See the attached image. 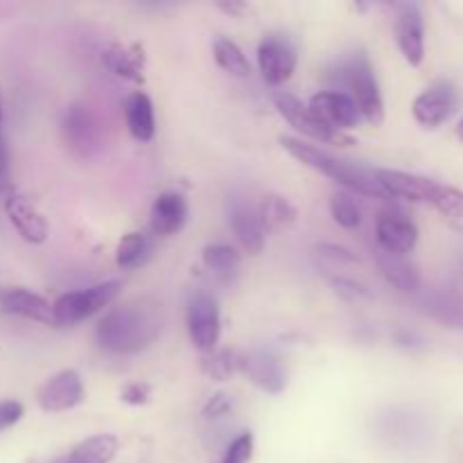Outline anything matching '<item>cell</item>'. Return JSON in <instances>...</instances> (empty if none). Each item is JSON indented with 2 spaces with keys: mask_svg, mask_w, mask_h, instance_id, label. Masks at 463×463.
I'll list each match as a JSON object with an SVG mask.
<instances>
[{
  "mask_svg": "<svg viewBox=\"0 0 463 463\" xmlns=\"http://www.w3.org/2000/svg\"><path fill=\"white\" fill-rule=\"evenodd\" d=\"M163 330V306L154 297H138L111 307L98 324L95 337L113 355H136L152 346Z\"/></svg>",
  "mask_w": 463,
  "mask_h": 463,
  "instance_id": "obj_1",
  "label": "cell"
},
{
  "mask_svg": "<svg viewBox=\"0 0 463 463\" xmlns=\"http://www.w3.org/2000/svg\"><path fill=\"white\" fill-rule=\"evenodd\" d=\"M279 143L280 147H283L289 156L297 158L298 163H303V165L310 167V170L319 172V175L328 176V179L337 181L339 185H344V188L351 190V193L375 199L387 197V194L383 193V188L378 185V181H375V172L366 170V167L362 165H355V163L330 156L324 149L303 143V140L298 138H292V136H280Z\"/></svg>",
  "mask_w": 463,
  "mask_h": 463,
  "instance_id": "obj_2",
  "label": "cell"
},
{
  "mask_svg": "<svg viewBox=\"0 0 463 463\" xmlns=\"http://www.w3.org/2000/svg\"><path fill=\"white\" fill-rule=\"evenodd\" d=\"M375 181L387 197L430 203L450 220L463 217V190L459 188L402 170H375Z\"/></svg>",
  "mask_w": 463,
  "mask_h": 463,
  "instance_id": "obj_3",
  "label": "cell"
},
{
  "mask_svg": "<svg viewBox=\"0 0 463 463\" xmlns=\"http://www.w3.org/2000/svg\"><path fill=\"white\" fill-rule=\"evenodd\" d=\"M344 84L348 89V98L355 102L362 120L369 125L380 127L384 122V99L380 93L378 77H375L373 66L364 54H357L351 61L344 63L342 68Z\"/></svg>",
  "mask_w": 463,
  "mask_h": 463,
  "instance_id": "obj_4",
  "label": "cell"
},
{
  "mask_svg": "<svg viewBox=\"0 0 463 463\" xmlns=\"http://www.w3.org/2000/svg\"><path fill=\"white\" fill-rule=\"evenodd\" d=\"M122 283L120 280H107V283L90 285L86 289H77V292H66L52 303L54 315V328H66V326H77L81 321L90 319L111 306L120 294Z\"/></svg>",
  "mask_w": 463,
  "mask_h": 463,
  "instance_id": "obj_5",
  "label": "cell"
},
{
  "mask_svg": "<svg viewBox=\"0 0 463 463\" xmlns=\"http://www.w3.org/2000/svg\"><path fill=\"white\" fill-rule=\"evenodd\" d=\"M274 104L279 109L280 116L298 131V134L307 136V138L317 140V143H330V145H353V138H348L342 131H335L326 127L315 113L310 111L307 104H303L297 95L292 93H280L274 95Z\"/></svg>",
  "mask_w": 463,
  "mask_h": 463,
  "instance_id": "obj_6",
  "label": "cell"
},
{
  "mask_svg": "<svg viewBox=\"0 0 463 463\" xmlns=\"http://www.w3.org/2000/svg\"><path fill=\"white\" fill-rule=\"evenodd\" d=\"M61 136L66 147L80 158H90L102 145L98 120L84 104H71L63 109Z\"/></svg>",
  "mask_w": 463,
  "mask_h": 463,
  "instance_id": "obj_7",
  "label": "cell"
},
{
  "mask_svg": "<svg viewBox=\"0 0 463 463\" xmlns=\"http://www.w3.org/2000/svg\"><path fill=\"white\" fill-rule=\"evenodd\" d=\"M188 333L190 342L202 353L217 351L222 335L220 306L211 294H194L188 303Z\"/></svg>",
  "mask_w": 463,
  "mask_h": 463,
  "instance_id": "obj_8",
  "label": "cell"
},
{
  "mask_svg": "<svg viewBox=\"0 0 463 463\" xmlns=\"http://www.w3.org/2000/svg\"><path fill=\"white\" fill-rule=\"evenodd\" d=\"M240 371L249 378L253 387L260 392L279 396L288 387V371L280 357L269 348H253L240 355Z\"/></svg>",
  "mask_w": 463,
  "mask_h": 463,
  "instance_id": "obj_9",
  "label": "cell"
},
{
  "mask_svg": "<svg viewBox=\"0 0 463 463\" xmlns=\"http://www.w3.org/2000/svg\"><path fill=\"white\" fill-rule=\"evenodd\" d=\"M258 66L262 80L269 86H280L294 75L297 68V48L283 34H269L258 45Z\"/></svg>",
  "mask_w": 463,
  "mask_h": 463,
  "instance_id": "obj_10",
  "label": "cell"
},
{
  "mask_svg": "<svg viewBox=\"0 0 463 463\" xmlns=\"http://www.w3.org/2000/svg\"><path fill=\"white\" fill-rule=\"evenodd\" d=\"M457 104H459V98H457L455 86L450 81H437L414 99L411 113L420 127L437 129L443 122L450 120L452 113L457 111Z\"/></svg>",
  "mask_w": 463,
  "mask_h": 463,
  "instance_id": "obj_11",
  "label": "cell"
},
{
  "mask_svg": "<svg viewBox=\"0 0 463 463\" xmlns=\"http://www.w3.org/2000/svg\"><path fill=\"white\" fill-rule=\"evenodd\" d=\"M36 402L48 414H61L71 411L84 402V383L80 373L72 369L59 371L50 380H45L43 387L36 393Z\"/></svg>",
  "mask_w": 463,
  "mask_h": 463,
  "instance_id": "obj_12",
  "label": "cell"
},
{
  "mask_svg": "<svg viewBox=\"0 0 463 463\" xmlns=\"http://www.w3.org/2000/svg\"><path fill=\"white\" fill-rule=\"evenodd\" d=\"M396 41L405 61L411 68H419L425 59V21L416 3L396 7Z\"/></svg>",
  "mask_w": 463,
  "mask_h": 463,
  "instance_id": "obj_13",
  "label": "cell"
},
{
  "mask_svg": "<svg viewBox=\"0 0 463 463\" xmlns=\"http://www.w3.org/2000/svg\"><path fill=\"white\" fill-rule=\"evenodd\" d=\"M416 307L446 328L463 330V294L448 288H420L414 294Z\"/></svg>",
  "mask_w": 463,
  "mask_h": 463,
  "instance_id": "obj_14",
  "label": "cell"
},
{
  "mask_svg": "<svg viewBox=\"0 0 463 463\" xmlns=\"http://www.w3.org/2000/svg\"><path fill=\"white\" fill-rule=\"evenodd\" d=\"M307 107L326 127L342 131V134H346L348 129H355L362 122L355 102L342 90H321L310 99Z\"/></svg>",
  "mask_w": 463,
  "mask_h": 463,
  "instance_id": "obj_15",
  "label": "cell"
},
{
  "mask_svg": "<svg viewBox=\"0 0 463 463\" xmlns=\"http://www.w3.org/2000/svg\"><path fill=\"white\" fill-rule=\"evenodd\" d=\"M5 213H7L9 222H12L14 229L18 231V235L25 242L43 244L48 240V222H45V217L36 211V206L25 194L16 193V190H9L5 194Z\"/></svg>",
  "mask_w": 463,
  "mask_h": 463,
  "instance_id": "obj_16",
  "label": "cell"
},
{
  "mask_svg": "<svg viewBox=\"0 0 463 463\" xmlns=\"http://www.w3.org/2000/svg\"><path fill=\"white\" fill-rule=\"evenodd\" d=\"M229 224L244 251H249L251 256L262 253L267 244V231L262 226L256 206H251L244 199L233 197L229 202Z\"/></svg>",
  "mask_w": 463,
  "mask_h": 463,
  "instance_id": "obj_17",
  "label": "cell"
},
{
  "mask_svg": "<svg viewBox=\"0 0 463 463\" xmlns=\"http://www.w3.org/2000/svg\"><path fill=\"white\" fill-rule=\"evenodd\" d=\"M375 238H378L380 251L393 253V256H407L419 242V229L411 220L398 213H383L375 224Z\"/></svg>",
  "mask_w": 463,
  "mask_h": 463,
  "instance_id": "obj_18",
  "label": "cell"
},
{
  "mask_svg": "<svg viewBox=\"0 0 463 463\" xmlns=\"http://www.w3.org/2000/svg\"><path fill=\"white\" fill-rule=\"evenodd\" d=\"M0 312L9 317L36 321L43 326H54L52 303L41 294L30 292L25 288H9L0 292Z\"/></svg>",
  "mask_w": 463,
  "mask_h": 463,
  "instance_id": "obj_19",
  "label": "cell"
},
{
  "mask_svg": "<svg viewBox=\"0 0 463 463\" xmlns=\"http://www.w3.org/2000/svg\"><path fill=\"white\" fill-rule=\"evenodd\" d=\"M188 222V202L179 193H163L154 199L152 213H149V226L154 235L170 238L176 235Z\"/></svg>",
  "mask_w": 463,
  "mask_h": 463,
  "instance_id": "obj_20",
  "label": "cell"
},
{
  "mask_svg": "<svg viewBox=\"0 0 463 463\" xmlns=\"http://www.w3.org/2000/svg\"><path fill=\"white\" fill-rule=\"evenodd\" d=\"M102 61L109 71L120 80L131 84H145V50L140 43H111L102 54Z\"/></svg>",
  "mask_w": 463,
  "mask_h": 463,
  "instance_id": "obj_21",
  "label": "cell"
},
{
  "mask_svg": "<svg viewBox=\"0 0 463 463\" xmlns=\"http://www.w3.org/2000/svg\"><path fill=\"white\" fill-rule=\"evenodd\" d=\"M125 120L127 129L140 143H149L156 134V118H154V104L147 93L136 90L125 99Z\"/></svg>",
  "mask_w": 463,
  "mask_h": 463,
  "instance_id": "obj_22",
  "label": "cell"
},
{
  "mask_svg": "<svg viewBox=\"0 0 463 463\" xmlns=\"http://www.w3.org/2000/svg\"><path fill=\"white\" fill-rule=\"evenodd\" d=\"M378 269L383 274V279L392 288H396L398 292L416 294L423 288L420 285V274L405 256H393V253L378 251Z\"/></svg>",
  "mask_w": 463,
  "mask_h": 463,
  "instance_id": "obj_23",
  "label": "cell"
},
{
  "mask_svg": "<svg viewBox=\"0 0 463 463\" xmlns=\"http://www.w3.org/2000/svg\"><path fill=\"white\" fill-rule=\"evenodd\" d=\"M118 439L113 434H95L77 443L72 450L52 463H111L118 455Z\"/></svg>",
  "mask_w": 463,
  "mask_h": 463,
  "instance_id": "obj_24",
  "label": "cell"
},
{
  "mask_svg": "<svg viewBox=\"0 0 463 463\" xmlns=\"http://www.w3.org/2000/svg\"><path fill=\"white\" fill-rule=\"evenodd\" d=\"M152 240L140 233V231H131V233L122 235V240L118 242L116 262L120 269H136V267H143L152 258Z\"/></svg>",
  "mask_w": 463,
  "mask_h": 463,
  "instance_id": "obj_25",
  "label": "cell"
},
{
  "mask_svg": "<svg viewBox=\"0 0 463 463\" xmlns=\"http://www.w3.org/2000/svg\"><path fill=\"white\" fill-rule=\"evenodd\" d=\"M258 215H260L262 226L265 231H280V229H288L297 222V208L292 206V202L280 194H267L262 199V203L258 206Z\"/></svg>",
  "mask_w": 463,
  "mask_h": 463,
  "instance_id": "obj_26",
  "label": "cell"
},
{
  "mask_svg": "<svg viewBox=\"0 0 463 463\" xmlns=\"http://www.w3.org/2000/svg\"><path fill=\"white\" fill-rule=\"evenodd\" d=\"M213 52H215L217 66L224 72H229V75L249 77V72H251V63H249L247 54L242 52V48L235 41L220 36L215 45H213Z\"/></svg>",
  "mask_w": 463,
  "mask_h": 463,
  "instance_id": "obj_27",
  "label": "cell"
},
{
  "mask_svg": "<svg viewBox=\"0 0 463 463\" xmlns=\"http://www.w3.org/2000/svg\"><path fill=\"white\" fill-rule=\"evenodd\" d=\"M240 262H242V258L229 244H208L203 249V265L222 279H231L233 274H238Z\"/></svg>",
  "mask_w": 463,
  "mask_h": 463,
  "instance_id": "obj_28",
  "label": "cell"
},
{
  "mask_svg": "<svg viewBox=\"0 0 463 463\" xmlns=\"http://www.w3.org/2000/svg\"><path fill=\"white\" fill-rule=\"evenodd\" d=\"M330 215L342 229H357L362 224V208L348 193L339 190L330 197Z\"/></svg>",
  "mask_w": 463,
  "mask_h": 463,
  "instance_id": "obj_29",
  "label": "cell"
},
{
  "mask_svg": "<svg viewBox=\"0 0 463 463\" xmlns=\"http://www.w3.org/2000/svg\"><path fill=\"white\" fill-rule=\"evenodd\" d=\"M240 369V355L233 351H213L203 360V373L211 380L224 383L229 380L235 371Z\"/></svg>",
  "mask_w": 463,
  "mask_h": 463,
  "instance_id": "obj_30",
  "label": "cell"
},
{
  "mask_svg": "<svg viewBox=\"0 0 463 463\" xmlns=\"http://www.w3.org/2000/svg\"><path fill=\"white\" fill-rule=\"evenodd\" d=\"M253 455V434L244 432L238 439H233V443L226 450L222 463H247Z\"/></svg>",
  "mask_w": 463,
  "mask_h": 463,
  "instance_id": "obj_31",
  "label": "cell"
},
{
  "mask_svg": "<svg viewBox=\"0 0 463 463\" xmlns=\"http://www.w3.org/2000/svg\"><path fill=\"white\" fill-rule=\"evenodd\" d=\"M120 401L127 402V405H131V407L149 405V401H152V387H149L147 383L127 384L120 393Z\"/></svg>",
  "mask_w": 463,
  "mask_h": 463,
  "instance_id": "obj_32",
  "label": "cell"
},
{
  "mask_svg": "<svg viewBox=\"0 0 463 463\" xmlns=\"http://www.w3.org/2000/svg\"><path fill=\"white\" fill-rule=\"evenodd\" d=\"M23 414H25V407H23L18 401L0 402V432L14 428V425L23 419Z\"/></svg>",
  "mask_w": 463,
  "mask_h": 463,
  "instance_id": "obj_33",
  "label": "cell"
},
{
  "mask_svg": "<svg viewBox=\"0 0 463 463\" xmlns=\"http://www.w3.org/2000/svg\"><path fill=\"white\" fill-rule=\"evenodd\" d=\"M231 407H233L231 396H226V393H217V396H213L211 401L206 402V407H203V419L208 420L224 419V416H229Z\"/></svg>",
  "mask_w": 463,
  "mask_h": 463,
  "instance_id": "obj_34",
  "label": "cell"
},
{
  "mask_svg": "<svg viewBox=\"0 0 463 463\" xmlns=\"http://www.w3.org/2000/svg\"><path fill=\"white\" fill-rule=\"evenodd\" d=\"M319 253L321 258L330 260L333 265H355L357 262L355 253L344 247H337V244H324V247H319Z\"/></svg>",
  "mask_w": 463,
  "mask_h": 463,
  "instance_id": "obj_35",
  "label": "cell"
},
{
  "mask_svg": "<svg viewBox=\"0 0 463 463\" xmlns=\"http://www.w3.org/2000/svg\"><path fill=\"white\" fill-rule=\"evenodd\" d=\"M12 190V175H9V147L0 131V194H7Z\"/></svg>",
  "mask_w": 463,
  "mask_h": 463,
  "instance_id": "obj_36",
  "label": "cell"
},
{
  "mask_svg": "<svg viewBox=\"0 0 463 463\" xmlns=\"http://www.w3.org/2000/svg\"><path fill=\"white\" fill-rule=\"evenodd\" d=\"M333 285L337 288V292L342 294V297H351V298H371L373 297L366 285L355 283V280H351V279H335Z\"/></svg>",
  "mask_w": 463,
  "mask_h": 463,
  "instance_id": "obj_37",
  "label": "cell"
},
{
  "mask_svg": "<svg viewBox=\"0 0 463 463\" xmlns=\"http://www.w3.org/2000/svg\"><path fill=\"white\" fill-rule=\"evenodd\" d=\"M398 342H401V346H419L420 339L416 337V335H410V333H401L398 335Z\"/></svg>",
  "mask_w": 463,
  "mask_h": 463,
  "instance_id": "obj_38",
  "label": "cell"
},
{
  "mask_svg": "<svg viewBox=\"0 0 463 463\" xmlns=\"http://www.w3.org/2000/svg\"><path fill=\"white\" fill-rule=\"evenodd\" d=\"M220 9H224V12L229 14H240L244 9L242 3H220Z\"/></svg>",
  "mask_w": 463,
  "mask_h": 463,
  "instance_id": "obj_39",
  "label": "cell"
},
{
  "mask_svg": "<svg viewBox=\"0 0 463 463\" xmlns=\"http://www.w3.org/2000/svg\"><path fill=\"white\" fill-rule=\"evenodd\" d=\"M457 138H459V140H463V118H461V120L459 122H457Z\"/></svg>",
  "mask_w": 463,
  "mask_h": 463,
  "instance_id": "obj_40",
  "label": "cell"
},
{
  "mask_svg": "<svg viewBox=\"0 0 463 463\" xmlns=\"http://www.w3.org/2000/svg\"><path fill=\"white\" fill-rule=\"evenodd\" d=\"M0 125H3V107H0Z\"/></svg>",
  "mask_w": 463,
  "mask_h": 463,
  "instance_id": "obj_41",
  "label": "cell"
}]
</instances>
